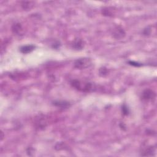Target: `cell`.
I'll use <instances>...</instances> for the list:
<instances>
[{
  "label": "cell",
  "mask_w": 157,
  "mask_h": 157,
  "mask_svg": "<svg viewBox=\"0 0 157 157\" xmlns=\"http://www.w3.org/2000/svg\"><path fill=\"white\" fill-rule=\"evenodd\" d=\"M72 87L79 91L83 92H89L93 90V84L90 82H82L77 79L72 80L70 82Z\"/></svg>",
  "instance_id": "6da1fadb"
},
{
  "label": "cell",
  "mask_w": 157,
  "mask_h": 157,
  "mask_svg": "<svg viewBox=\"0 0 157 157\" xmlns=\"http://www.w3.org/2000/svg\"><path fill=\"white\" fill-rule=\"evenodd\" d=\"M92 61L90 58H79L74 62V68L79 69H83L90 67V66L92 65Z\"/></svg>",
  "instance_id": "7a4b0ae2"
},
{
  "label": "cell",
  "mask_w": 157,
  "mask_h": 157,
  "mask_svg": "<svg viewBox=\"0 0 157 157\" xmlns=\"http://www.w3.org/2000/svg\"><path fill=\"white\" fill-rule=\"evenodd\" d=\"M125 31L120 26H117L114 28L112 31V36L116 39H121L125 36Z\"/></svg>",
  "instance_id": "3957f363"
},
{
  "label": "cell",
  "mask_w": 157,
  "mask_h": 157,
  "mask_svg": "<svg viewBox=\"0 0 157 157\" xmlns=\"http://www.w3.org/2000/svg\"><path fill=\"white\" fill-rule=\"evenodd\" d=\"M155 97V92L150 89H147L144 90L142 94V98L144 99V100H150V99H154Z\"/></svg>",
  "instance_id": "277c9868"
},
{
  "label": "cell",
  "mask_w": 157,
  "mask_h": 157,
  "mask_svg": "<svg viewBox=\"0 0 157 157\" xmlns=\"http://www.w3.org/2000/svg\"><path fill=\"white\" fill-rule=\"evenodd\" d=\"M36 48V47L33 45H27V46H23L20 48V52L23 54H27L31 53L32 51L34 50Z\"/></svg>",
  "instance_id": "5b68a950"
},
{
  "label": "cell",
  "mask_w": 157,
  "mask_h": 157,
  "mask_svg": "<svg viewBox=\"0 0 157 157\" xmlns=\"http://www.w3.org/2000/svg\"><path fill=\"white\" fill-rule=\"evenodd\" d=\"M84 47V42L80 39H75L73 44V48L76 50H82Z\"/></svg>",
  "instance_id": "8992f818"
},
{
  "label": "cell",
  "mask_w": 157,
  "mask_h": 157,
  "mask_svg": "<svg viewBox=\"0 0 157 157\" xmlns=\"http://www.w3.org/2000/svg\"><path fill=\"white\" fill-rule=\"evenodd\" d=\"M53 104L61 109H67L70 107L69 103L66 101H55L53 102Z\"/></svg>",
  "instance_id": "52a82bcc"
},
{
  "label": "cell",
  "mask_w": 157,
  "mask_h": 157,
  "mask_svg": "<svg viewBox=\"0 0 157 157\" xmlns=\"http://www.w3.org/2000/svg\"><path fill=\"white\" fill-rule=\"evenodd\" d=\"M155 149L154 147L149 146L146 148L141 152V156H153L155 154Z\"/></svg>",
  "instance_id": "ba28073f"
},
{
  "label": "cell",
  "mask_w": 157,
  "mask_h": 157,
  "mask_svg": "<svg viewBox=\"0 0 157 157\" xmlns=\"http://www.w3.org/2000/svg\"><path fill=\"white\" fill-rule=\"evenodd\" d=\"M12 30L14 33H16L17 35H18L19 33H20V31L22 30V27L21 24L18 23H15L12 27Z\"/></svg>",
  "instance_id": "9c48e42d"
},
{
  "label": "cell",
  "mask_w": 157,
  "mask_h": 157,
  "mask_svg": "<svg viewBox=\"0 0 157 157\" xmlns=\"http://www.w3.org/2000/svg\"><path fill=\"white\" fill-rule=\"evenodd\" d=\"M122 114L124 116H128L130 113V110L129 108L128 107V106L126 105V104H123L122 107Z\"/></svg>",
  "instance_id": "30bf717a"
},
{
  "label": "cell",
  "mask_w": 157,
  "mask_h": 157,
  "mask_svg": "<svg viewBox=\"0 0 157 157\" xmlns=\"http://www.w3.org/2000/svg\"><path fill=\"white\" fill-rule=\"evenodd\" d=\"M99 75H100L101 76L104 77V76H106L108 74V70L106 68L103 67V68H100V69H99Z\"/></svg>",
  "instance_id": "8fae6325"
},
{
  "label": "cell",
  "mask_w": 157,
  "mask_h": 157,
  "mask_svg": "<svg viewBox=\"0 0 157 157\" xmlns=\"http://www.w3.org/2000/svg\"><path fill=\"white\" fill-rule=\"evenodd\" d=\"M151 33V28L150 27H147L145 29H144L143 32H142V34L144 36H149L150 35Z\"/></svg>",
  "instance_id": "7c38bea8"
},
{
  "label": "cell",
  "mask_w": 157,
  "mask_h": 157,
  "mask_svg": "<svg viewBox=\"0 0 157 157\" xmlns=\"http://www.w3.org/2000/svg\"><path fill=\"white\" fill-rule=\"evenodd\" d=\"M128 63L131 66H135V67H140V66H142V64L137 63V62H135V61H128Z\"/></svg>",
  "instance_id": "4fadbf2b"
},
{
  "label": "cell",
  "mask_w": 157,
  "mask_h": 157,
  "mask_svg": "<svg viewBox=\"0 0 157 157\" xmlns=\"http://www.w3.org/2000/svg\"><path fill=\"white\" fill-rule=\"evenodd\" d=\"M31 2H23L22 4V6L23 7V9H30V6L31 4Z\"/></svg>",
  "instance_id": "5bb4252c"
},
{
  "label": "cell",
  "mask_w": 157,
  "mask_h": 157,
  "mask_svg": "<svg viewBox=\"0 0 157 157\" xmlns=\"http://www.w3.org/2000/svg\"><path fill=\"white\" fill-rule=\"evenodd\" d=\"M61 46L60 43V42L58 41H56L55 42H54V43L52 44V47L53 49H58L60 46Z\"/></svg>",
  "instance_id": "9a60e30c"
}]
</instances>
